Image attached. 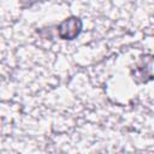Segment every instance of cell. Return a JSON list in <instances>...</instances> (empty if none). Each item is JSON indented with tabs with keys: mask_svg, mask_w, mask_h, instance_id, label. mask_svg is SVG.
<instances>
[{
	"mask_svg": "<svg viewBox=\"0 0 154 154\" xmlns=\"http://www.w3.org/2000/svg\"><path fill=\"white\" fill-rule=\"evenodd\" d=\"M152 66H153V57L150 54L141 57L140 63L136 65L135 70L131 71V76L134 78V81L137 83L152 81V78H153Z\"/></svg>",
	"mask_w": 154,
	"mask_h": 154,
	"instance_id": "7a4b0ae2",
	"label": "cell"
},
{
	"mask_svg": "<svg viewBox=\"0 0 154 154\" xmlns=\"http://www.w3.org/2000/svg\"><path fill=\"white\" fill-rule=\"evenodd\" d=\"M82 28H83L82 19L79 17L71 16V17H67L66 19H64L58 25L57 31H58V36L61 40L72 41L79 36V34L82 32Z\"/></svg>",
	"mask_w": 154,
	"mask_h": 154,
	"instance_id": "6da1fadb",
	"label": "cell"
}]
</instances>
